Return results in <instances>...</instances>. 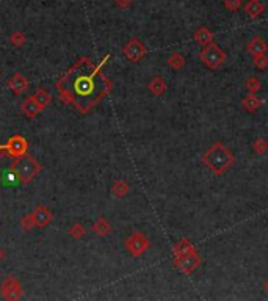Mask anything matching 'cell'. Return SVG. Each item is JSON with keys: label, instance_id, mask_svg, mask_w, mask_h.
<instances>
[{"label": "cell", "instance_id": "obj_2", "mask_svg": "<svg viewBox=\"0 0 268 301\" xmlns=\"http://www.w3.org/2000/svg\"><path fill=\"white\" fill-rule=\"evenodd\" d=\"M201 160L215 176L220 177L235 163V156L224 143L215 141L210 148L202 154Z\"/></svg>", "mask_w": 268, "mask_h": 301}, {"label": "cell", "instance_id": "obj_27", "mask_svg": "<svg viewBox=\"0 0 268 301\" xmlns=\"http://www.w3.org/2000/svg\"><path fill=\"white\" fill-rule=\"evenodd\" d=\"M25 35L22 32H14V33H11V36H10V42H11V46H14V47H22L24 44H25Z\"/></svg>", "mask_w": 268, "mask_h": 301}, {"label": "cell", "instance_id": "obj_21", "mask_svg": "<svg viewBox=\"0 0 268 301\" xmlns=\"http://www.w3.org/2000/svg\"><path fill=\"white\" fill-rule=\"evenodd\" d=\"M33 98H34V100L38 102L39 107H41L42 110H44V108L50 104V102H52V96H50V94H49L44 88H39L36 93L33 94Z\"/></svg>", "mask_w": 268, "mask_h": 301}, {"label": "cell", "instance_id": "obj_26", "mask_svg": "<svg viewBox=\"0 0 268 301\" xmlns=\"http://www.w3.org/2000/svg\"><path fill=\"white\" fill-rule=\"evenodd\" d=\"M253 66L256 67V69H259V71L267 69V67H268V57H267V54L253 57Z\"/></svg>", "mask_w": 268, "mask_h": 301}, {"label": "cell", "instance_id": "obj_23", "mask_svg": "<svg viewBox=\"0 0 268 301\" xmlns=\"http://www.w3.org/2000/svg\"><path fill=\"white\" fill-rule=\"evenodd\" d=\"M245 88L248 90V93L257 94L259 91L262 90V83H261V80L257 79V77H248L246 82H245Z\"/></svg>", "mask_w": 268, "mask_h": 301}, {"label": "cell", "instance_id": "obj_5", "mask_svg": "<svg viewBox=\"0 0 268 301\" xmlns=\"http://www.w3.org/2000/svg\"><path fill=\"white\" fill-rule=\"evenodd\" d=\"M149 246H151L149 238L146 237L143 232H138V231L132 232V234L124 240V248L132 257H141L149 249Z\"/></svg>", "mask_w": 268, "mask_h": 301}, {"label": "cell", "instance_id": "obj_12", "mask_svg": "<svg viewBox=\"0 0 268 301\" xmlns=\"http://www.w3.org/2000/svg\"><path fill=\"white\" fill-rule=\"evenodd\" d=\"M8 88H10L16 96H19L22 94L25 90L29 88V80L25 79V77L19 72H16L10 80H8Z\"/></svg>", "mask_w": 268, "mask_h": 301}, {"label": "cell", "instance_id": "obj_28", "mask_svg": "<svg viewBox=\"0 0 268 301\" xmlns=\"http://www.w3.org/2000/svg\"><path fill=\"white\" fill-rule=\"evenodd\" d=\"M223 5H224V8H226L228 11L237 13L241 8V5H243V0H224Z\"/></svg>", "mask_w": 268, "mask_h": 301}, {"label": "cell", "instance_id": "obj_7", "mask_svg": "<svg viewBox=\"0 0 268 301\" xmlns=\"http://www.w3.org/2000/svg\"><path fill=\"white\" fill-rule=\"evenodd\" d=\"M146 54H148V49H146V46L143 44V42L140 39H136V38L131 39L127 44L123 46V55L132 63L141 62V60L146 57Z\"/></svg>", "mask_w": 268, "mask_h": 301}, {"label": "cell", "instance_id": "obj_1", "mask_svg": "<svg viewBox=\"0 0 268 301\" xmlns=\"http://www.w3.org/2000/svg\"><path fill=\"white\" fill-rule=\"evenodd\" d=\"M108 58L110 55L103 57L99 65H93L86 57L80 58L57 82L60 99L65 104L74 105L82 113H88L113 88V83L100 71Z\"/></svg>", "mask_w": 268, "mask_h": 301}, {"label": "cell", "instance_id": "obj_9", "mask_svg": "<svg viewBox=\"0 0 268 301\" xmlns=\"http://www.w3.org/2000/svg\"><path fill=\"white\" fill-rule=\"evenodd\" d=\"M0 292H2V297L8 301H16V300H21L22 297V286L21 282L17 281L13 276H8L3 282H2V287H0Z\"/></svg>", "mask_w": 268, "mask_h": 301}, {"label": "cell", "instance_id": "obj_10", "mask_svg": "<svg viewBox=\"0 0 268 301\" xmlns=\"http://www.w3.org/2000/svg\"><path fill=\"white\" fill-rule=\"evenodd\" d=\"M32 215H33V220H34V226L41 228V229L49 226L50 221L54 220V213H52V210H49L47 207H44V205L36 207V210H34Z\"/></svg>", "mask_w": 268, "mask_h": 301}, {"label": "cell", "instance_id": "obj_6", "mask_svg": "<svg viewBox=\"0 0 268 301\" xmlns=\"http://www.w3.org/2000/svg\"><path fill=\"white\" fill-rule=\"evenodd\" d=\"M201 262H202V257L198 251L187 254L184 257H179V259H172V264L176 265V268L182 274H185V276L193 274L198 270V267L201 265Z\"/></svg>", "mask_w": 268, "mask_h": 301}, {"label": "cell", "instance_id": "obj_18", "mask_svg": "<svg viewBox=\"0 0 268 301\" xmlns=\"http://www.w3.org/2000/svg\"><path fill=\"white\" fill-rule=\"evenodd\" d=\"M93 232L96 235L99 237H107L110 232H111V225H110V221L105 218V217H99L96 221L93 223V226H91Z\"/></svg>", "mask_w": 268, "mask_h": 301}, {"label": "cell", "instance_id": "obj_3", "mask_svg": "<svg viewBox=\"0 0 268 301\" xmlns=\"http://www.w3.org/2000/svg\"><path fill=\"white\" fill-rule=\"evenodd\" d=\"M42 167L39 165V162L36 159H33L32 156H22L13 160L10 171L14 174V177L19 180L21 184H29L41 173Z\"/></svg>", "mask_w": 268, "mask_h": 301}, {"label": "cell", "instance_id": "obj_32", "mask_svg": "<svg viewBox=\"0 0 268 301\" xmlns=\"http://www.w3.org/2000/svg\"><path fill=\"white\" fill-rule=\"evenodd\" d=\"M264 287H265V292H267V294H268V281L265 282V286H264Z\"/></svg>", "mask_w": 268, "mask_h": 301}, {"label": "cell", "instance_id": "obj_25", "mask_svg": "<svg viewBox=\"0 0 268 301\" xmlns=\"http://www.w3.org/2000/svg\"><path fill=\"white\" fill-rule=\"evenodd\" d=\"M69 235L75 240H82L86 235V228L80 225V223H75V225H72L71 229H69Z\"/></svg>", "mask_w": 268, "mask_h": 301}, {"label": "cell", "instance_id": "obj_11", "mask_svg": "<svg viewBox=\"0 0 268 301\" xmlns=\"http://www.w3.org/2000/svg\"><path fill=\"white\" fill-rule=\"evenodd\" d=\"M196 251L195 245L190 242L188 238H180L179 242L172 246V259H179V257H184L187 254H192Z\"/></svg>", "mask_w": 268, "mask_h": 301}, {"label": "cell", "instance_id": "obj_24", "mask_svg": "<svg viewBox=\"0 0 268 301\" xmlns=\"http://www.w3.org/2000/svg\"><path fill=\"white\" fill-rule=\"evenodd\" d=\"M253 152L257 156H264L268 152V141L265 138H256L253 143Z\"/></svg>", "mask_w": 268, "mask_h": 301}, {"label": "cell", "instance_id": "obj_13", "mask_svg": "<svg viewBox=\"0 0 268 301\" xmlns=\"http://www.w3.org/2000/svg\"><path fill=\"white\" fill-rule=\"evenodd\" d=\"M21 111H22V115L25 116V118H34V116H38L41 111H42V108L39 107V104L36 100H34V98L33 96H30V98H27L24 100V104L21 105Z\"/></svg>", "mask_w": 268, "mask_h": 301}, {"label": "cell", "instance_id": "obj_17", "mask_svg": "<svg viewBox=\"0 0 268 301\" xmlns=\"http://www.w3.org/2000/svg\"><path fill=\"white\" fill-rule=\"evenodd\" d=\"M148 90L151 91V94H154V96L160 98L168 90V85H167L165 80H163V77L155 75V77H152V80L148 83Z\"/></svg>", "mask_w": 268, "mask_h": 301}, {"label": "cell", "instance_id": "obj_22", "mask_svg": "<svg viewBox=\"0 0 268 301\" xmlns=\"http://www.w3.org/2000/svg\"><path fill=\"white\" fill-rule=\"evenodd\" d=\"M129 190H131V187L126 182V180H116V182L111 185V193H113L116 198H124Z\"/></svg>", "mask_w": 268, "mask_h": 301}, {"label": "cell", "instance_id": "obj_15", "mask_svg": "<svg viewBox=\"0 0 268 301\" xmlns=\"http://www.w3.org/2000/svg\"><path fill=\"white\" fill-rule=\"evenodd\" d=\"M262 105H264V100L253 93H249L248 96L241 99V108H245L248 113H256L257 110L262 108Z\"/></svg>", "mask_w": 268, "mask_h": 301}, {"label": "cell", "instance_id": "obj_8", "mask_svg": "<svg viewBox=\"0 0 268 301\" xmlns=\"http://www.w3.org/2000/svg\"><path fill=\"white\" fill-rule=\"evenodd\" d=\"M5 149H6V156L17 159V157H22L27 154L29 143L22 135H13L11 138L8 140V143L5 144Z\"/></svg>", "mask_w": 268, "mask_h": 301}, {"label": "cell", "instance_id": "obj_16", "mask_svg": "<svg viewBox=\"0 0 268 301\" xmlns=\"http://www.w3.org/2000/svg\"><path fill=\"white\" fill-rule=\"evenodd\" d=\"M267 50H268V46L265 44V41L261 36H254L246 46V52H249L253 57L264 55V54H267Z\"/></svg>", "mask_w": 268, "mask_h": 301}, {"label": "cell", "instance_id": "obj_29", "mask_svg": "<svg viewBox=\"0 0 268 301\" xmlns=\"http://www.w3.org/2000/svg\"><path fill=\"white\" fill-rule=\"evenodd\" d=\"M21 226H22L24 231H32L33 228H36V226H34V220H33L32 213L24 215V217L21 218Z\"/></svg>", "mask_w": 268, "mask_h": 301}, {"label": "cell", "instance_id": "obj_30", "mask_svg": "<svg viewBox=\"0 0 268 301\" xmlns=\"http://www.w3.org/2000/svg\"><path fill=\"white\" fill-rule=\"evenodd\" d=\"M115 5L121 8V10H126V8L132 5V0H115Z\"/></svg>", "mask_w": 268, "mask_h": 301}, {"label": "cell", "instance_id": "obj_19", "mask_svg": "<svg viewBox=\"0 0 268 301\" xmlns=\"http://www.w3.org/2000/svg\"><path fill=\"white\" fill-rule=\"evenodd\" d=\"M264 11H265V5L261 2V0H249V2L245 3V13L251 19L259 18Z\"/></svg>", "mask_w": 268, "mask_h": 301}, {"label": "cell", "instance_id": "obj_14", "mask_svg": "<svg viewBox=\"0 0 268 301\" xmlns=\"http://www.w3.org/2000/svg\"><path fill=\"white\" fill-rule=\"evenodd\" d=\"M213 32L209 29V27H205V25H201V27H198L196 32L193 33V39L200 44L201 47L207 46V44H210V42L213 41Z\"/></svg>", "mask_w": 268, "mask_h": 301}, {"label": "cell", "instance_id": "obj_4", "mask_svg": "<svg viewBox=\"0 0 268 301\" xmlns=\"http://www.w3.org/2000/svg\"><path fill=\"white\" fill-rule=\"evenodd\" d=\"M200 60L210 71H217L223 66V63L226 62V54H224V50L217 44V42L212 41L210 44H207L201 49Z\"/></svg>", "mask_w": 268, "mask_h": 301}, {"label": "cell", "instance_id": "obj_20", "mask_svg": "<svg viewBox=\"0 0 268 301\" xmlns=\"http://www.w3.org/2000/svg\"><path fill=\"white\" fill-rule=\"evenodd\" d=\"M168 65L171 66V69H174V71H180V69H184V66L187 65V60L182 54H179V52H172L169 57H168Z\"/></svg>", "mask_w": 268, "mask_h": 301}, {"label": "cell", "instance_id": "obj_31", "mask_svg": "<svg viewBox=\"0 0 268 301\" xmlns=\"http://www.w3.org/2000/svg\"><path fill=\"white\" fill-rule=\"evenodd\" d=\"M3 257H5V253H3V249H2V248H0V262H2V261H3Z\"/></svg>", "mask_w": 268, "mask_h": 301}]
</instances>
